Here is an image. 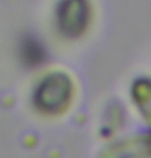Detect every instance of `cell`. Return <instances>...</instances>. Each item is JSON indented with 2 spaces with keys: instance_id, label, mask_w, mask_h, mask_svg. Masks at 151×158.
Wrapping results in <instances>:
<instances>
[{
  "instance_id": "6da1fadb",
  "label": "cell",
  "mask_w": 151,
  "mask_h": 158,
  "mask_svg": "<svg viewBox=\"0 0 151 158\" xmlns=\"http://www.w3.org/2000/svg\"><path fill=\"white\" fill-rule=\"evenodd\" d=\"M72 82L62 73H52L41 81L35 92L34 100L41 111L56 112L69 102Z\"/></svg>"
},
{
  "instance_id": "7a4b0ae2",
  "label": "cell",
  "mask_w": 151,
  "mask_h": 158,
  "mask_svg": "<svg viewBox=\"0 0 151 158\" xmlns=\"http://www.w3.org/2000/svg\"><path fill=\"white\" fill-rule=\"evenodd\" d=\"M89 19L87 0H63L58 7L57 21L60 31L76 37L85 30Z\"/></svg>"
},
{
  "instance_id": "3957f363",
  "label": "cell",
  "mask_w": 151,
  "mask_h": 158,
  "mask_svg": "<svg viewBox=\"0 0 151 158\" xmlns=\"http://www.w3.org/2000/svg\"><path fill=\"white\" fill-rule=\"evenodd\" d=\"M21 57L25 64L36 66L46 58V51L37 40L28 36L23 40L21 44Z\"/></svg>"
},
{
  "instance_id": "277c9868",
  "label": "cell",
  "mask_w": 151,
  "mask_h": 158,
  "mask_svg": "<svg viewBox=\"0 0 151 158\" xmlns=\"http://www.w3.org/2000/svg\"><path fill=\"white\" fill-rule=\"evenodd\" d=\"M136 92L135 97L137 98V102L141 104H146V99H150V88L149 85L147 84L146 81L138 83L136 86Z\"/></svg>"
}]
</instances>
